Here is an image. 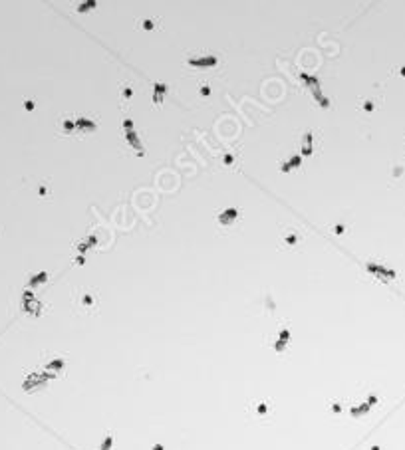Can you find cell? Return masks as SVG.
<instances>
[{
	"label": "cell",
	"instance_id": "1",
	"mask_svg": "<svg viewBox=\"0 0 405 450\" xmlns=\"http://www.w3.org/2000/svg\"><path fill=\"white\" fill-rule=\"evenodd\" d=\"M101 308V297L100 291L92 286H82L74 291V310L80 316L86 318H94L100 314Z\"/></svg>",
	"mask_w": 405,
	"mask_h": 450
},
{
	"label": "cell",
	"instance_id": "2",
	"mask_svg": "<svg viewBox=\"0 0 405 450\" xmlns=\"http://www.w3.org/2000/svg\"><path fill=\"white\" fill-rule=\"evenodd\" d=\"M246 415L258 424H268L274 415V403L270 399H250L246 405Z\"/></svg>",
	"mask_w": 405,
	"mask_h": 450
},
{
	"label": "cell",
	"instance_id": "4",
	"mask_svg": "<svg viewBox=\"0 0 405 450\" xmlns=\"http://www.w3.org/2000/svg\"><path fill=\"white\" fill-rule=\"evenodd\" d=\"M288 343H290V329L288 327H282L278 331V335H276V341H272V349L276 353H284Z\"/></svg>",
	"mask_w": 405,
	"mask_h": 450
},
{
	"label": "cell",
	"instance_id": "3",
	"mask_svg": "<svg viewBox=\"0 0 405 450\" xmlns=\"http://www.w3.org/2000/svg\"><path fill=\"white\" fill-rule=\"evenodd\" d=\"M302 240H304V234H302V230H298V228L286 226V228L280 232V246H284L286 250L300 248Z\"/></svg>",
	"mask_w": 405,
	"mask_h": 450
},
{
	"label": "cell",
	"instance_id": "6",
	"mask_svg": "<svg viewBox=\"0 0 405 450\" xmlns=\"http://www.w3.org/2000/svg\"><path fill=\"white\" fill-rule=\"evenodd\" d=\"M100 450H113V434L111 432L103 438V442L100 444Z\"/></svg>",
	"mask_w": 405,
	"mask_h": 450
},
{
	"label": "cell",
	"instance_id": "5",
	"mask_svg": "<svg viewBox=\"0 0 405 450\" xmlns=\"http://www.w3.org/2000/svg\"><path fill=\"white\" fill-rule=\"evenodd\" d=\"M137 24H139V28H143V30H153V28H159V26H157V24H159V20H139Z\"/></svg>",
	"mask_w": 405,
	"mask_h": 450
}]
</instances>
